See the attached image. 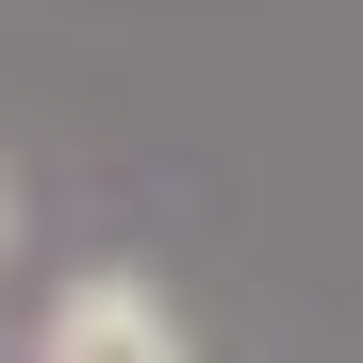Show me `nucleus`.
<instances>
[{"label":"nucleus","instance_id":"1","mask_svg":"<svg viewBox=\"0 0 363 363\" xmlns=\"http://www.w3.org/2000/svg\"><path fill=\"white\" fill-rule=\"evenodd\" d=\"M33 363H182V314H165L149 264H83V281H50Z\"/></svg>","mask_w":363,"mask_h":363},{"label":"nucleus","instance_id":"2","mask_svg":"<svg viewBox=\"0 0 363 363\" xmlns=\"http://www.w3.org/2000/svg\"><path fill=\"white\" fill-rule=\"evenodd\" d=\"M0 248H17V165H0Z\"/></svg>","mask_w":363,"mask_h":363}]
</instances>
